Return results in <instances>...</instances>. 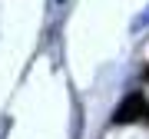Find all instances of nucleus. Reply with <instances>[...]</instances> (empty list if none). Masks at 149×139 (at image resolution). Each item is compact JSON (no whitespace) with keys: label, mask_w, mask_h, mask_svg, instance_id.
<instances>
[{"label":"nucleus","mask_w":149,"mask_h":139,"mask_svg":"<svg viewBox=\"0 0 149 139\" xmlns=\"http://www.w3.org/2000/svg\"><path fill=\"white\" fill-rule=\"evenodd\" d=\"M126 123H149V99L143 93H129L113 109V126H126Z\"/></svg>","instance_id":"nucleus-1"},{"label":"nucleus","mask_w":149,"mask_h":139,"mask_svg":"<svg viewBox=\"0 0 149 139\" xmlns=\"http://www.w3.org/2000/svg\"><path fill=\"white\" fill-rule=\"evenodd\" d=\"M143 80H146V83H149V66H146V70H143Z\"/></svg>","instance_id":"nucleus-2"}]
</instances>
